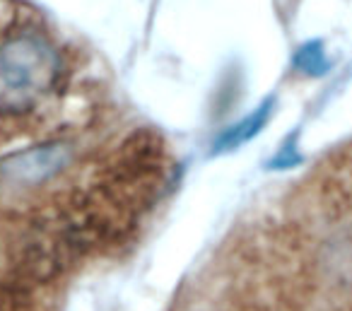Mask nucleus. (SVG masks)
Segmentation results:
<instances>
[{
	"label": "nucleus",
	"instance_id": "1",
	"mask_svg": "<svg viewBox=\"0 0 352 311\" xmlns=\"http://www.w3.org/2000/svg\"><path fill=\"white\" fill-rule=\"evenodd\" d=\"M270 111H273V99H265L256 111H251L249 116L241 118L236 126H232L230 131L222 133L215 145H212V152L220 155V152H230V150H234V147H241L244 142L254 140V138L263 131L265 123H268Z\"/></svg>",
	"mask_w": 352,
	"mask_h": 311
},
{
	"label": "nucleus",
	"instance_id": "2",
	"mask_svg": "<svg viewBox=\"0 0 352 311\" xmlns=\"http://www.w3.org/2000/svg\"><path fill=\"white\" fill-rule=\"evenodd\" d=\"M294 63H297V68L304 70L307 75H318L328 68V61L323 58V49L318 41L304 46V49L297 54V58H294Z\"/></svg>",
	"mask_w": 352,
	"mask_h": 311
}]
</instances>
